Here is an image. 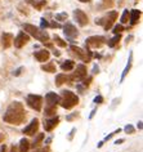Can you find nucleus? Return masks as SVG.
<instances>
[{"label":"nucleus","instance_id":"nucleus-22","mask_svg":"<svg viewBox=\"0 0 143 152\" xmlns=\"http://www.w3.org/2000/svg\"><path fill=\"white\" fill-rule=\"evenodd\" d=\"M131 61H133V54H130V57H129V62H128L126 67H125V70H124V72H123V75H121V79H120V81H123L124 79H125V76L128 75V72H129V70L131 68Z\"/></svg>","mask_w":143,"mask_h":152},{"label":"nucleus","instance_id":"nucleus-18","mask_svg":"<svg viewBox=\"0 0 143 152\" xmlns=\"http://www.w3.org/2000/svg\"><path fill=\"white\" fill-rule=\"evenodd\" d=\"M72 80V77H69V76L63 75V74H59L55 76V85L57 86H61L62 84H65L66 81H71Z\"/></svg>","mask_w":143,"mask_h":152},{"label":"nucleus","instance_id":"nucleus-28","mask_svg":"<svg viewBox=\"0 0 143 152\" xmlns=\"http://www.w3.org/2000/svg\"><path fill=\"white\" fill-rule=\"evenodd\" d=\"M54 41H55V44L59 45L61 48H65V47H66V43H65V41H63L59 36H54Z\"/></svg>","mask_w":143,"mask_h":152},{"label":"nucleus","instance_id":"nucleus-30","mask_svg":"<svg viewBox=\"0 0 143 152\" xmlns=\"http://www.w3.org/2000/svg\"><path fill=\"white\" fill-rule=\"evenodd\" d=\"M124 130H125L126 134H133V133H134V128L131 126V125H126V126L124 128Z\"/></svg>","mask_w":143,"mask_h":152},{"label":"nucleus","instance_id":"nucleus-10","mask_svg":"<svg viewBox=\"0 0 143 152\" xmlns=\"http://www.w3.org/2000/svg\"><path fill=\"white\" fill-rule=\"evenodd\" d=\"M74 17H75V20L77 21V23L80 26H85L86 23H88V16H86L81 9L74 10Z\"/></svg>","mask_w":143,"mask_h":152},{"label":"nucleus","instance_id":"nucleus-19","mask_svg":"<svg viewBox=\"0 0 143 152\" xmlns=\"http://www.w3.org/2000/svg\"><path fill=\"white\" fill-rule=\"evenodd\" d=\"M74 67H75V62L74 61H71V59H67L61 64V68L63 71H71Z\"/></svg>","mask_w":143,"mask_h":152},{"label":"nucleus","instance_id":"nucleus-34","mask_svg":"<svg viewBox=\"0 0 143 152\" xmlns=\"http://www.w3.org/2000/svg\"><path fill=\"white\" fill-rule=\"evenodd\" d=\"M102 102H103V97L102 96H98V97L94 98V103H102Z\"/></svg>","mask_w":143,"mask_h":152},{"label":"nucleus","instance_id":"nucleus-12","mask_svg":"<svg viewBox=\"0 0 143 152\" xmlns=\"http://www.w3.org/2000/svg\"><path fill=\"white\" fill-rule=\"evenodd\" d=\"M1 44H3V47H4L5 49H8L10 45L13 44V35L12 34H9V32H4L1 35Z\"/></svg>","mask_w":143,"mask_h":152},{"label":"nucleus","instance_id":"nucleus-31","mask_svg":"<svg viewBox=\"0 0 143 152\" xmlns=\"http://www.w3.org/2000/svg\"><path fill=\"white\" fill-rule=\"evenodd\" d=\"M121 31H124V26L123 25H116L114 27V32L115 34H120Z\"/></svg>","mask_w":143,"mask_h":152},{"label":"nucleus","instance_id":"nucleus-20","mask_svg":"<svg viewBox=\"0 0 143 152\" xmlns=\"http://www.w3.org/2000/svg\"><path fill=\"white\" fill-rule=\"evenodd\" d=\"M41 70L45 71V72H52V74H53V72L57 71V68H55V64L53 62H49L47 64H43V66H41Z\"/></svg>","mask_w":143,"mask_h":152},{"label":"nucleus","instance_id":"nucleus-41","mask_svg":"<svg viewBox=\"0 0 143 152\" xmlns=\"http://www.w3.org/2000/svg\"><path fill=\"white\" fill-rule=\"evenodd\" d=\"M138 129H139V130H142V121H139V123H138Z\"/></svg>","mask_w":143,"mask_h":152},{"label":"nucleus","instance_id":"nucleus-15","mask_svg":"<svg viewBox=\"0 0 143 152\" xmlns=\"http://www.w3.org/2000/svg\"><path fill=\"white\" fill-rule=\"evenodd\" d=\"M58 123H59V119H58V117H53V119H49V120L45 121L44 129H45L47 132H52L55 126H57V124H58Z\"/></svg>","mask_w":143,"mask_h":152},{"label":"nucleus","instance_id":"nucleus-17","mask_svg":"<svg viewBox=\"0 0 143 152\" xmlns=\"http://www.w3.org/2000/svg\"><path fill=\"white\" fill-rule=\"evenodd\" d=\"M141 14H142V12H141V10H138V9H133V10H131V12L129 13V21H130V23L131 25L138 23L139 18H141Z\"/></svg>","mask_w":143,"mask_h":152},{"label":"nucleus","instance_id":"nucleus-46","mask_svg":"<svg viewBox=\"0 0 143 152\" xmlns=\"http://www.w3.org/2000/svg\"><path fill=\"white\" fill-rule=\"evenodd\" d=\"M10 152H16V148L12 147V148H10Z\"/></svg>","mask_w":143,"mask_h":152},{"label":"nucleus","instance_id":"nucleus-8","mask_svg":"<svg viewBox=\"0 0 143 152\" xmlns=\"http://www.w3.org/2000/svg\"><path fill=\"white\" fill-rule=\"evenodd\" d=\"M28 40H30V36H28L26 32L21 31V32L18 34V35L13 39V44H14V47H16V48H22L25 44H27Z\"/></svg>","mask_w":143,"mask_h":152},{"label":"nucleus","instance_id":"nucleus-37","mask_svg":"<svg viewBox=\"0 0 143 152\" xmlns=\"http://www.w3.org/2000/svg\"><path fill=\"white\" fill-rule=\"evenodd\" d=\"M75 132H76V129H75V128H74V129H72V130H71V132H70V135H69V139H70V140H71V139H72V137H74V134H75Z\"/></svg>","mask_w":143,"mask_h":152},{"label":"nucleus","instance_id":"nucleus-2","mask_svg":"<svg viewBox=\"0 0 143 152\" xmlns=\"http://www.w3.org/2000/svg\"><path fill=\"white\" fill-rule=\"evenodd\" d=\"M59 103L63 108L71 110L79 103V97L75 93L70 92V90H63L62 92V98H59Z\"/></svg>","mask_w":143,"mask_h":152},{"label":"nucleus","instance_id":"nucleus-24","mask_svg":"<svg viewBox=\"0 0 143 152\" xmlns=\"http://www.w3.org/2000/svg\"><path fill=\"white\" fill-rule=\"evenodd\" d=\"M55 112H57V107L55 106H47V108H45V115L47 116H52Z\"/></svg>","mask_w":143,"mask_h":152},{"label":"nucleus","instance_id":"nucleus-27","mask_svg":"<svg viewBox=\"0 0 143 152\" xmlns=\"http://www.w3.org/2000/svg\"><path fill=\"white\" fill-rule=\"evenodd\" d=\"M128 21H129V12L128 10H124L123 16H121V23H128Z\"/></svg>","mask_w":143,"mask_h":152},{"label":"nucleus","instance_id":"nucleus-3","mask_svg":"<svg viewBox=\"0 0 143 152\" xmlns=\"http://www.w3.org/2000/svg\"><path fill=\"white\" fill-rule=\"evenodd\" d=\"M23 30L28 34V35L36 37V39L39 41H41V43H47V41L49 40V34H48L47 31H41L40 28H37L36 26H34V25L25 23L23 25Z\"/></svg>","mask_w":143,"mask_h":152},{"label":"nucleus","instance_id":"nucleus-11","mask_svg":"<svg viewBox=\"0 0 143 152\" xmlns=\"http://www.w3.org/2000/svg\"><path fill=\"white\" fill-rule=\"evenodd\" d=\"M63 32H65V35L69 37V39H75L79 34L76 27H75L72 23H66L65 27H63Z\"/></svg>","mask_w":143,"mask_h":152},{"label":"nucleus","instance_id":"nucleus-42","mask_svg":"<svg viewBox=\"0 0 143 152\" xmlns=\"http://www.w3.org/2000/svg\"><path fill=\"white\" fill-rule=\"evenodd\" d=\"M98 71H99V68L96 66V67H94V74H98Z\"/></svg>","mask_w":143,"mask_h":152},{"label":"nucleus","instance_id":"nucleus-29","mask_svg":"<svg viewBox=\"0 0 143 152\" xmlns=\"http://www.w3.org/2000/svg\"><path fill=\"white\" fill-rule=\"evenodd\" d=\"M32 5H34V7H35V8H36V9H39V10H40V9H41V8H43V7L45 5V0H41V1H40V3H37V1H35V3H34V4H32Z\"/></svg>","mask_w":143,"mask_h":152},{"label":"nucleus","instance_id":"nucleus-33","mask_svg":"<svg viewBox=\"0 0 143 152\" xmlns=\"http://www.w3.org/2000/svg\"><path fill=\"white\" fill-rule=\"evenodd\" d=\"M40 26H41V28L48 27V26H49V22L45 20V18H41V23H40Z\"/></svg>","mask_w":143,"mask_h":152},{"label":"nucleus","instance_id":"nucleus-36","mask_svg":"<svg viewBox=\"0 0 143 152\" xmlns=\"http://www.w3.org/2000/svg\"><path fill=\"white\" fill-rule=\"evenodd\" d=\"M34 152H49V148L48 147H44V148H40V150H36Z\"/></svg>","mask_w":143,"mask_h":152},{"label":"nucleus","instance_id":"nucleus-38","mask_svg":"<svg viewBox=\"0 0 143 152\" xmlns=\"http://www.w3.org/2000/svg\"><path fill=\"white\" fill-rule=\"evenodd\" d=\"M0 152H7V146L5 144H3V146L0 147Z\"/></svg>","mask_w":143,"mask_h":152},{"label":"nucleus","instance_id":"nucleus-9","mask_svg":"<svg viewBox=\"0 0 143 152\" xmlns=\"http://www.w3.org/2000/svg\"><path fill=\"white\" fill-rule=\"evenodd\" d=\"M37 129H39V120H37V119H34V120H31V123H30L27 126L23 129V134L35 135V133L37 132Z\"/></svg>","mask_w":143,"mask_h":152},{"label":"nucleus","instance_id":"nucleus-16","mask_svg":"<svg viewBox=\"0 0 143 152\" xmlns=\"http://www.w3.org/2000/svg\"><path fill=\"white\" fill-rule=\"evenodd\" d=\"M75 77L82 80L84 77H86V67L84 64H79L76 66V71H75Z\"/></svg>","mask_w":143,"mask_h":152},{"label":"nucleus","instance_id":"nucleus-14","mask_svg":"<svg viewBox=\"0 0 143 152\" xmlns=\"http://www.w3.org/2000/svg\"><path fill=\"white\" fill-rule=\"evenodd\" d=\"M45 101H47L48 106H55L59 102V97L55 93L50 92V93H48L47 96H45Z\"/></svg>","mask_w":143,"mask_h":152},{"label":"nucleus","instance_id":"nucleus-45","mask_svg":"<svg viewBox=\"0 0 143 152\" xmlns=\"http://www.w3.org/2000/svg\"><path fill=\"white\" fill-rule=\"evenodd\" d=\"M102 146H103V142H99V143H98V148H101Z\"/></svg>","mask_w":143,"mask_h":152},{"label":"nucleus","instance_id":"nucleus-6","mask_svg":"<svg viewBox=\"0 0 143 152\" xmlns=\"http://www.w3.org/2000/svg\"><path fill=\"white\" fill-rule=\"evenodd\" d=\"M27 104L30 106L31 108L36 110V111H40L41 110V106H43V98L40 96H35V94H30L27 96Z\"/></svg>","mask_w":143,"mask_h":152},{"label":"nucleus","instance_id":"nucleus-43","mask_svg":"<svg viewBox=\"0 0 143 152\" xmlns=\"http://www.w3.org/2000/svg\"><path fill=\"white\" fill-rule=\"evenodd\" d=\"M26 1H27V3H30V4H34V3H35L36 0H26Z\"/></svg>","mask_w":143,"mask_h":152},{"label":"nucleus","instance_id":"nucleus-25","mask_svg":"<svg viewBox=\"0 0 143 152\" xmlns=\"http://www.w3.org/2000/svg\"><path fill=\"white\" fill-rule=\"evenodd\" d=\"M43 139H44V134H39V135L36 137V139L34 140L32 147H34V148H37V147L40 146V143H41V140H43Z\"/></svg>","mask_w":143,"mask_h":152},{"label":"nucleus","instance_id":"nucleus-39","mask_svg":"<svg viewBox=\"0 0 143 152\" xmlns=\"http://www.w3.org/2000/svg\"><path fill=\"white\" fill-rule=\"evenodd\" d=\"M96 110H93V111H92V113H90V115H89V119H93V117H94V115H96Z\"/></svg>","mask_w":143,"mask_h":152},{"label":"nucleus","instance_id":"nucleus-5","mask_svg":"<svg viewBox=\"0 0 143 152\" xmlns=\"http://www.w3.org/2000/svg\"><path fill=\"white\" fill-rule=\"evenodd\" d=\"M71 50H72V53L77 57V58L82 59L84 62H89L90 58H92V52H90L89 49H85V50H84V49L72 45V47H71Z\"/></svg>","mask_w":143,"mask_h":152},{"label":"nucleus","instance_id":"nucleus-13","mask_svg":"<svg viewBox=\"0 0 143 152\" xmlns=\"http://www.w3.org/2000/svg\"><path fill=\"white\" fill-rule=\"evenodd\" d=\"M34 56H35V58L39 61V62H45V61L49 59V56L50 53L47 50V49H43V50H39V52H35L34 53Z\"/></svg>","mask_w":143,"mask_h":152},{"label":"nucleus","instance_id":"nucleus-44","mask_svg":"<svg viewBox=\"0 0 143 152\" xmlns=\"http://www.w3.org/2000/svg\"><path fill=\"white\" fill-rule=\"evenodd\" d=\"M79 1H81V3H89L90 0H79Z\"/></svg>","mask_w":143,"mask_h":152},{"label":"nucleus","instance_id":"nucleus-35","mask_svg":"<svg viewBox=\"0 0 143 152\" xmlns=\"http://www.w3.org/2000/svg\"><path fill=\"white\" fill-rule=\"evenodd\" d=\"M22 70H23V67H20V68H17V70L13 72V75H14V76H20V75H21V71H22Z\"/></svg>","mask_w":143,"mask_h":152},{"label":"nucleus","instance_id":"nucleus-21","mask_svg":"<svg viewBox=\"0 0 143 152\" xmlns=\"http://www.w3.org/2000/svg\"><path fill=\"white\" fill-rule=\"evenodd\" d=\"M28 148H30V143H28V140L27 139H21V142H20V152H27L28 151Z\"/></svg>","mask_w":143,"mask_h":152},{"label":"nucleus","instance_id":"nucleus-23","mask_svg":"<svg viewBox=\"0 0 143 152\" xmlns=\"http://www.w3.org/2000/svg\"><path fill=\"white\" fill-rule=\"evenodd\" d=\"M120 39H121V35H120V34H116V36H115V37H112V39L108 41V47H110V48H114L115 45L120 41Z\"/></svg>","mask_w":143,"mask_h":152},{"label":"nucleus","instance_id":"nucleus-1","mask_svg":"<svg viewBox=\"0 0 143 152\" xmlns=\"http://www.w3.org/2000/svg\"><path fill=\"white\" fill-rule=\"evenodd\" d=\"M26 119V111L23 108V104L20 102H13L7 110V112L3 116V120L8 124H22Z\"/></svg>","mask_w":143,"mask_h":152},{"label":"nucleus","instance_id":"nucleus-40","mask_svg":"<svg viewBox=\"0 0 143 152\" xmlns=\"http://www.w3.org/2000/svg\"><path fill=\"white\" fill-rule=\"evenodd\" d=\"M123 142H124V139H117L115 142V144H120V143H123Z\"/></svg>","mask_w":143,"mask_h":152},{"label":"nucleus","instance_id":"nucleus-4","mask_svg":"<svg viewBox=\"0 0 143 152\" xmlns=\"http://www.w3.org/2000/svg\"><path fill=\"white\" fill-rule=\"evenodd\" d=\"M116 18H117V12H116V10H111V12H108L103 18H101L98 21L96 20V23L103 25L104 30H110L112 27V25L115 23Z\"/></svg>","mask_w":143,"mask_h":152},{"label":"nucleus","instance_id":"nucleus-26","mask_svg":"<svg viewBox=\"0 0 143 152\" xmlns=\"http://www.w3.org/2000/svg\"><path fill=\"white\" fill-rule=\"evenodd\" d=\"M67 17H69V16H67L66 12H62V13L55 14V20H57V21H66Z\"/></svg>","mask_w":143,"mask_h":152},{"label":"nucleus","instance_id":"nucleus-32","mask_svg":"<svg viewBox=\"0 0 143 152\" xmlns=\"http://www.w3.org/2000/svg\"><path fill=\"white\" fill-rule=\"evenodd\" d=\"M114 4V0H103V7L104 8H110Z\"/></svg>","mask_w":143,"mask_h":152},{"label":"nucleus","instance_id":"nucleus-7","mask_svg":"<svg viewBox=\"0 0 143 152\" xmlns=\"http://www.w3.org/2000/svg\"><path fill=\"white\" fill-rule=\"evenodd\" d=\"M104 43H106V39L103 36H90L85 40V44L89 48H101Z\"/></svg>","mask_w":143,"mask_h":152}]
</instances>
